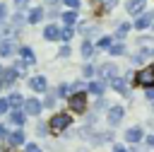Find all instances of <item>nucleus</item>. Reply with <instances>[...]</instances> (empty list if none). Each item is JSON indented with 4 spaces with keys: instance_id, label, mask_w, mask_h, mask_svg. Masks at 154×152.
<instances>
[{
    "instance_id": "27",
    "label": "nucleus",
    "mask_w": 154,
    "mask_h": 152,
    "mask_svg": "<svg viewBox=\"0 0 154 152\" xmlns=\"http://www.w3.org/2000/svg\"><path fill=\"white\" fill-rule=\"evenodd\" d=\"M70 92H72V84L63 82V84L58 87V94H55V97H70Z\"/></svg>"
},
{
    "instance_id": "19",
    "label": "nucleus",
    "mask_w": 154,
    "mask_h": 152,
    "mask_svg": "<svg viewBox=\"0 0 154 152\" xmlns=\"http://www.w3.org/2000/svg\"><path fill=\"white\" fill-rule=\"evenodd\" d=\"M12 53H14L12 39H2V41H0V55H2V58H10Z\"/></svg>"
},
{
    "instance_id": "34",
    "label": "nucleus",
    "mask_w": 154,
    "mask_h": 152,
    "mask_svg": "<svg viewBox=\"0 0 154 152\" xmlns=\"http://www.w3.org/2000/svg\"><path fill=\"white\" fill-rule=\"evenodd\" d=\"M58 55H60V58H67V55H70V46L65 43V46H63V48L58 51Z\"/></svg>"
},
{
    "instance_id": "36",
    "label": "nucleus",
    "mask_w": 154,
    "mask_h": 152,
    "mask_svg": "<svg viewBox=\"0 0 154 152\" xmlns=\"http://www.w3.org/2000/svg\"><path fill=\"white\" fill-rule=\"evenodd\" d=\"M7 111H10L7 101H5V99H0V116H2V113H7Z\"/></svg>"
},
{
    "instance_id": "9",
    "label": "nucleus",
    "mask_w": 154,
    "mask_h": 152,
    "mask_svg": "<svg viewBox=\"0 0 154 152\" xmlns=\"http://www.w3.org/2000/svg\"><path fill=\"white\" fill-rule=\"evenodd\" d=\"M5 138H7V145H10V147H19V145H24V130H22V128L7 133Z\"/></svg>"
},
{
    "instance_id": "33",
    "label": "nucleus",
    "mask_w": 154,
    "mask_h": 152,
    "mask_svg": "<svg viewBox=\"0 0 154 152\" xmlns=\"http://www.w3.org/2000/svg\"><path fill=\"white\" fill-rule=\"evenodd\" d=\"M5 17H7V5H5V2H0V24L5 22Z\"/></svg>"
},
{
    "instance_id": "13",
    "label": "nucleus",
    "mask_w": 154,
    "mask_h": 152,
    "mask_svg": "<svg viewBox=\"0 0 154 152\" xmlns=\"http://www.w3.org/2000/svg\"><path fill=\"white\" fill-rule=\"evenodd\" d=\"M152 22H154V12H144V14H140V17L135 19V29L142 31V29H147Z\"/></svg>"
},
{
    "instance_id": "14",
    "label": "nucleus",
    "mask_w": 154,
    "mask_h": 152,
    "mask_svg": "<svg viewBox=\"0 0 154 152\" xmlns=\"http://www.w3.org/2000/svg\"><path fill=\"white\" fill-rule=\"evenodd\" d=\"M43 39H46V41H58V39H60V27H58V24H48V27L43 29Z\"/></svg>"
},
{
    "instance_id": "15",
    "label": "nucleus",
    "mask_w": 154,
    "mask_h": 152,
    "mask_svg": "<svg viewBox=\"0 0 154 152\" xmlns=\"http://www.w3.org/2000/svg\"><path fill=\"white\" fill-rule=\"evenodd\" d=\"M142 138H144V133H142V128H137V125H135V128H128V133H125V140H128V142H140Z\"/></svg>"
},
{
    "instance_id": "37",
    "label": "nucleus",
    "mask_w": 154,
    "mask_h": 152,
    "mask_svg": "<svg viewBox=\"0 0 154 152\" xmlns=\"http://www.w3.org/2000/svg\"><path fill=\"white\" fill-rule=\"evenodd\" d=\"M46 130H48V123H41V125H38V135H48Z\"/></svg>"
},
{
    "instance_id": "3",
    "label": "nucleus",
    "mask_w": 154,
    "mask_h": 152,
    "mask_svg": "<svg viewBox=\"0 0 154 152\" xmlns=\"http://www.w3.org/2000/svg\"><path fill=\"white\" fill-rule=\"evenodd\" d=\"M67 101H70V111H72V113H84V111H87V94H84L82 89L75 92V94H70Z\"/></svg>"
},
{
    "instance_id": "1",
    "label": "nucleus",
    "mask_w": 154,
    "mask_h": 152,
    "mask_svg": "<svg viewBox=\"0 0 154 152\" xmlns=\"http://www.w3.org/2000/svg\"><path fill=\"white\" fill-rule=\"evenodd\" d=\"M70 123H72L70 113H67V111H60V113H53V116H51V121H48V130H51L53 135H60L63 130L70 128Z\"/></svg>"
},
{
    "instance_id": "22",
    "label": "nucleus",
    "mask_w": 154,
    "mask_h": 152,
    "mask_svg": "<svg viewBox=\"0 0 154 152\" xmlns=\"http://www.w3.org/2000/svg\"><path fill=\"white\" fill-rule=\"evenodd\" d=\"M87 89H89V94H96V97H101V94H103V82H96V80H91Z\"/></svg>"
},
{
    "instance_id": "4",
    "label": "nucleus",
    "mask_w": 154,
    "mask_h": 152,
    "mask_svg": "<svg viewBox=\"0 0 154 152\" xmlns=\"http://www.w3.org/2000/svg\"><path fill=\"white\" fill-rule=\"evenodd\" d=\"M41 101L36 99V97H29V99H24V104H22V111H24V116H38L41 113Z\"/></svg>"
},
{
    "instance_id": "38",
    "label": "nucleus",
    "mask_w": 154,
    "mask_h": 152,
    "mask_svg": "<svg viewBox=\"0 0 154 152\" xmlns=\"http://www.w3.org/2000/svg\"><path fill=\"white\" fill-rule=\"evenodd\" d=\"M116 2H118V0H101V5H103V7H108V10H111Z\"/></svg>"
},
{
    "instance_id": "6",
    "label": "nucleus",
    "mask_w": 154,
    "mask_h": 152,
    "mask_svg": "<svg viewBox=\"0 0 154 152\" xmlns=\"http://www.w3.org/2000/svg\"><path fill=\"white\" fill-rule=\"evenodd\" d=\"M29 87H31V92L41 94V92H46V89H48V82H46V77H43V75H34V77H29Z\"/></svg>"
},
{
    "instance_id": "31",
    "label": "nucleus",
    "mask_w": 154,
    "mask_h": 152,
    "mask_svg": "<svg viewBox=\"0 0 154 152\" xmlns=\"http://www.w3.org/2000/svg\"><path fill=\"white\" fill-rule=\"evenodd\" d=\"M111 43H113V41H111V36H103V39H99V43H96V46H99V48H108Z\"/></svg>"
},
{
    "instance_id": "25",
    "label": "nucleus",
    "mask_w": 154,
    "mask_h": 152,
    "mask_svg": "<svg viewBox=\"0 0 154 152\" xmlns=\"http://www.w3.org/2000/svg\"><path fill=\"white\" fill-rule=\"evenodd\" d=\"M24 22H26V17H24L22 12H17V14H12V27H14V29H19V27H22Z\"/></svg>"
},
{
    "instance_id": "2",
    "label": "nucleus",
    "mask_w": 154,
    "mask_h": 152,
    "mask_svg": "<svg viewBox=\"0 0 154 152\" xmlns=\"http://www.w3.org/2000/svg\"><path fill=\"white\" fill-rule=\"evenodd\" d=\"M137 43H140V48H137V53L132 55V63H142L144 58H152V55H154V39L142 36Z\"/></svg>"
},
{
    "instance_id": "16",
    "label": "nucleus",
    "mask_w": 154,
    "mask_h": 152,
    "mask_svg": "<svg viewBox=\"0 0 154 152\" xmlns=\"http://www.w3.org/2000/svg\"><path fill=\"white\" fill-rule=\"evenodd\" d=\"M125 10H128L130 14H142V10H144V0H128Z\"/></svg>"
},
{
    "instance_id": "18",
    "label": "nucleus",
    "mask_w": 154,
    "mask_h": 152,
    "mask_svg": "<svg viewBox=\"0 0 154 152\" xmlns=\"http://www.w3.org/2000/svg\"><path fill=\"white\" fill-rule=\"evenodd\" d=\"M5 101H7V106H10V109H22V104H24V99H22V94H19V92H12Z\"/></svg>"
},
{
    "instance_id": "5",
    "label": "nucleus",
    "mask_w": 154,
    "mask_h": 152,
    "mask_svg": "<svg viewBox=\"0 0 154 152\" xmlns=\"http://www.w3.org/2000/svg\"><path fill=\"white\" fill-rule=\"evenodd\" d=\"M135 82H137L140 87H154V70H152V68L140 70V72L135 75Z\"/></svg>"
},
{
    "instance_id": "24",
    "label": "nucleus",
    "mask_w": 154,
    "mask_h": 152,
    "mask_svg": "<svg viewBox=\"0 0 154 152\" xmlns=\"http://www.w3.org/2000/svg\"><path fill=\"white\" fill-rule=\"evenodd\" d=\"M72 36H75V29H72V27H65V29H60V41H65V43H67Z\"/></svg>"
},
{
    "instance_id": "7",
    "label": "nucleus",
    "mask_w": 154,
    "mask_h": 152,
    "mask_svg": "<svg viewBox=\"0 0 154 152\" xmlns=\"http://www.w3.org/2000/svg\"><path fill=\"white\" fill-rule=\"evenodd\" d=\"M7 116H10V123H12L14 128H22V125L26 123V116H24V111H22V109H10V111H7Z\"/></svg>"
},
{
    "instance_id": "29",
    "label": "nucleus",
    "mask_w": 154,
    "mask_h": 152,
    "mask_svg": "<svg viewBox=\"0 0 154 152\" xmlns=\"http://www.w3.org/2000/svg\"><path fill=\"white\" fill-rule=\"evenodd\" d=\"M128 31H130V24H128V22H123V24L118 27V31H116V36H118V39H123V36H125Z\"/></svg>"
},
{
    "instance_id": "17",
    "label": "nucleus",
    "mask_w": 154,
    "mask_h": 152,
    "mask_svg": "<svg viewBox=\"0 0 154 152\" xmlns=\"http://www.w3.org/2000/svg\"><path fill=\"white\" fill-rule=\"evenodd\" d=\"M41 19H43V7H31L29 14H26V22H29V24H36V22H41Z\"/></svg>"
},
{
    "instance_id": "23",
    "label": "nucleus",
    "mask_w": 154,
    "mask_h": 152,
    "mask_svg": "<svg viewBox=\"0 0 154 152\" xmlns=\"http://www.w3.org/2000/svg\"><path fill=\"white\" fill-rule=\"evenodd\" d=\"M82 55H84L87 60L94 55V43H91V41H82Z\"/></svg>"
},
{
    "instance_id": "43",
    "label": "nucleus",
    "mask_w": 154,
    "mask_h": 152,
    "mask_svg": "<svg viewBox=\"0 0 154 152\" xmlns=\"http://www.w3.org/2000/svg\"><path fill=\"white\" fill-rule=\"evenodd\" d=\"M147 142H149V147L154 150V135H149V138H147Z\"/></svg>"
},
{
    "instance_id": "12",
    "label": "nucleus",
    "mask_w": 154,
    "mask_h": 152,
    "mask_svg": "<svg viewBox=\"0 0 154 152\" xmlns=\"http://www.w3.org/2000/svg\"><path fill=\"white\" fill-rule=\"evenodd\" d=\"M123 106H111L108 109V125H118L120 121H123Z\"/></svg>"
},
{
    "instance_id": "32",
    "label": "nucleus",
    "mask_w": 154,
    "mask_h": 152,
    "mask_svg": "<svg viewBox=\"0 0 154 152\" xmlns=\"http://www.w3.org/2000/svg\"><path fill=\"white\" fill-rule=\"evenodd\" d=\"M65 5H67V10H75L77 12V7H79V0H63Z\"/></svg>"
},
{
    "instance_id": "21",
    "label": "nucleus",
    "mask_w": 154,
    "mask_h": 152,
    "mask_svg": "<svg viewBox=\"0 0 154 152\" xmlns=\"http://www.w3.org/2000/svg\"><path fill=\"white\" fill-rule=\"evenodd\" d=\"M60 17H63V22H65V27H72V24L77 22V12H75V10H67V12H63Z\"/></svg>"
},
{
    "instance_id": "28",
    "label": "nucleus",
    "mask_w": 154,
    "mask_h": 152,
    "mask_svg": "<svg viewBox=\"0 0 154 152\" xmlns=\"http://www.w3.org/2000/svg\"><path fill=\"white\" fill-rule=\"evenodd\" d=\"M55 99H58V97L51 92V94H46V99H43V104H41V106H48V109H53V106H55Z\"/></svg>"
},
{
    "instance_id": "10",
    "label": "nucleus",
    "mask_w": 154,
    "mask_h": 152,
    "mask_svg": "<svg viewBox=\"0 0 154 152\" xmlns=\"http://www.w3.org/2000/svg\"><path fill=\"white\" fill-rule=\"evenodd\" d=\"M19 58H22V63L24 65H34L36 63V55H34V48H29V46H19Z\"/></svg>"
},
{
    "instance_id": "44",
    "label": "nucleus",
    "mask_w": 154,
    "mask_h": 152,
    "mask_svg": "<svg viewBox=\"0 0 154 152\" xmlns=\"http://www.w3.org/2000/svg\"><path fill=\"white\" fill-rule=\"evenodd\" d=\"M48 2H58V0H48Z\"/></svg>"
},
{
    "instance_id": "35",
    "label": "nucleus",
    "mask_w": 154,
    "mask_h": 152,
    "mask_svg": "<svg viewBox=\"0 0 154 152\" xmlns=\"http://www.w3.org/2000/svg\"><path fill=\"white\" fill-rule=\"evenodd\" d=\"M82 75H84V77H91V75H94V68H91V65H84V68H82Z\"/></svg>"
},
{
    "instance_id": "42",
    "label": "nucleus",
    "mask_w": 154,
    "mask_h": 152,
    "mask_svg": "<svg viewBox=\"0 0 154 152\" xmlns=\"http://www.w3.org/2000/svg\"><path fill=\"white\" fill-rule=\"evenodd\" d=\"M113 152H128V150H125L123 145H116V147H113Z\"/></svg>"
},
{
    "instance_id": "39",
    "label": "nucleus",
    "mask_w": 154,
    "mask_h": 152,
    "mask_svg": "<svg viewBox=\"0 0 154 152\" xmlns=\"http://www.w3.org/2000/svg\"><path fill=\"white\" fill-rule=\"evenodd\" d=\"M14 5H17V7H26V5H29V0H14Z\"/></svg>"
},
{
    "instance_id": "8",
    "label": "nucleus",
    "mask_w": 154,
    "mask_h": 152,
    "mask_svg": "<svg viewBox=\"0 0 154 152\" xmlns=\"http://www.w3.org/2000/svg\"><path fill=\"white\" fill-rule=\"evenodd\" d=\"M17 77H19V75L14 72V68H2V70H0V87H10Z\"/></svg>"
},
{
    "instance_id": "41",
    "label": "nucleus",
    "mask_w": 154,
    "mask_h": 152,
    "mask_svg": "<svg viewBox=\"0 0 154 152\" xmlns=\"http://www.w3.org/2000/svg\"><path fill=\"white\" fill-rule=\"evenodd\" d=\"M147 97H149V99H154V87H147Z\"/></svg>"
},
{
    "instance_id": "26",
    "label": "nucleus",
    "mask_w": 154,
    "mask_h": 152,
    "mask_svg": "<svg viewBox=\"0 0 154 152\" xmlns=\"http://www.w3.org/2000/svg\"><path fill=\"white\" fill-rule=\"evenodd\" d=\"M108 51H111V55H123V53H125V46H123V43H111Z\"/></svg>"
},
{
    "instance_id": "40",
    "label": "nucleus",
    "mask_w": 154,
    "mask_h": 152,
    "mask_svg": "<svg viewBox=\"0 0 154 152\" xmlns=\"http://www.w3.org/2000/svg\"><path fill=\"white\" fill-rule=\"evenodd\" d=\"M5 135H7V125H2V123H0V138H5Z\"/></svg>"
},
{
    "instance_id": "11",
    "label": "nucleus",
    "mask_w": 154,
    "mask_h": 152,
    "mask_svg": "<svg viewBox=\"0 0 154 152\" xmlns=\"http://www.w3.org/2000/svg\"><path fill=\"white\" fill-rule=\"evenodd\" d=\"M99 75H101L103 80H113V77H118V68H116L113 63H103V65L99 68Z\"/></svg>"
},
{
    "instance_id": "45",
    "label": "nucleus",
    "mask_w": 154,
    "mask_h": 152,
    "mask_svg": "<svg viewBox=\"0 0 154 152\" xmlns=\"http://www.w3.org/2000/svg\"><path fill=\"white\" fill-rule=\"evenodd\" d=\"M152 106H154V99H152Z\"/></svg>"
},
{
    "instance_id": "30",
    "label": "nucleus",
    "mask_w": 154,
    "mask_h": 152,
    "mask_svg": "<svg viewBox=\"0 0 154 152\" xmlns=\"http://www.w3.org/2000/svg\"><path fill=\"white\" fill-rule=\"evenodd\" d=\"M24 152H43V150H41L36 142H26V145H24Z\"/></svg>"
},
{
    "instance_id": "20",
    "label": "nucleus",
    "mask_w": 154,
    "mask_h": 152,
    "mask_svg": "<svg viewBox=\"0 0 154 152\" xmlns=\"http://www.w3.org/2000/svg\"><path fill=\"white\" fill-rule=\"evenodd\" d=\"M111 87H113L116 92H120V94H128V82H125V80H123L120 75L111 80Z\"/></svg>"
},
{
    "instance_id": "46",
    "label": "nucleus",
    "mask_w": 154,
    "mask_h": 152,
    "mask_svg": "<svg viewBox=\"0 0 154 152\" xmlns=\"http://www.w3.org/2000/svg\"><path fill=\"white\" fill-rule=\"evenodd\" d=\"M152 70H154V65H152Z\"/></svg>"
}]
</instances>
